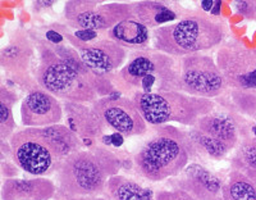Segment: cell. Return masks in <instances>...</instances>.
<instances>
[{
    "label": "cell",
    "mask_w": 256,
    "mask_h": 200,
    "mask_svg": "<svg viewBox=\"0 0 256 200\" xmlns=\"http://www.w3.org/2000/svg\"><path fill=\"white\" fill-rule=\"evenodd\" d=\"M38 54L36 81L62 102L92 104L116 91L108 76L94 72L70 44L50 45L30 31Z\"/></svg>",
    "instance_id": "6da1fadb"
},
{
    "label": "cell",
    "mask_w": 256,
    "mask_h": 200,
    "mask_svg": "<svg viewBox=\"0 0 256 200\" xmlns=\"http://www.w3.org/2000/svg\"><path fill=\"white\" fill-rule=\"evenodd\" d=\"M10 158L20 169L35 177L58 173L64 160L82 150L84 142L66 125L24 127L10 140Z\"/></svg>",
    "instance_id": "7a4b0ae2"
},
{
    "label": "cell",
    "mask_w": 256,
    "mask_h": 200,
    "mask_svg": "<svg viewBox=\"0 0 256 200\" xmlns=\"http://www.w3.org/2000/svg\"><path fill=\"white\" fill-rule=\"evenodd\" d=\"M180 58L146 48L130 55L120 71L109 76L116 91L127 98L136 94L180 91Z\"/></svg>",
    "instance_id": "3957f363"
},
{
    "label": "cell",
    "mask_w": 256,
    "mask_h": 200,
    "mask_svg": "<svg viewBox=\"0 0 256 200\" xmlns=\"http://www.w3.org/2000/svg\"><path fill=\"white\" fill-rule=\"evenodd\" d=\"M228 36L227 21L204 12L184 16L152 31V48L174 58L219 48Z\"/></svg>",
    "instance_id": "277c9868"
},
{
    "label": "cell",
    "mask_w": 256,
    "mask_h": 200,
    "mask_svg": "<svg viewBox=\"0 0 256 200\" xmlns=\"http://www.w3.org/2000/svg\"><path fill=\"white\" fill-rule=\"evenodd\" d=\"M118 154L106 146L82 149L64 160L56 173L59 194L64 196H100L122 168Z\"/></svg>",
    "instance_id": "5b68a950"
},
{
    "label": "cell",
    "mask_w": 256,
    "mask_h": 200,
    "mask_svg": "<svg viewBox=\"0 0 256 200\" xmlns=\"http://www.w3.org/2000/svg\"><path fill=\"white\" fill-rule=\"evenodd\" d=\"M196 155L184 130L174 126L152 127V135L134 154V169L152 182L174 178Z\"/></svg>",
    "instance_id": "8992f818"
},
{
    "label": "cell",
    "mask_w": 256,
    "mask_h": 200,
    "mask_svg": "<svg viewBox=\"0 0 256 200\" xmlns=\"http://www.w3.org/2000/svg\"><path fill=\"white\" fill-rule=\"evenodd\" d=\"M131 99L152 127L166 126L170 122L192 127L201 117L216 108L214 100L191 96L182 91L136 94Z\"/></svg>",
    "instance_id": "52a82bcc"
},
{
    "label": "cell",
    "mask_w": 256,
    "mask_h": 200,
    "mask_svg": "<svg viewBox=\"0 0 256 200\" xmlns=\"http://www.w3.org/2000/svg\"><path fill=\"white\" fill-rule=\"evenodd\" d=\"M36 53L38 49L31 34L22 27L16 30L0 49V67L8 76V81L14 82L27 93L40 87L36 81L38 67Z\"/></svg>",
    "instance_id": "ba28073f"
},
{
    "label": "cell",
    "mask_w": 256,
    "mask_h": 200,
    "mask_svg": "<svg viewBox=\"0 0 256 200\" xmlns=\"http://www.w3.org/2000/svg\"><path fill=\"white\" fill-rule=\"evenodd\" d=\"M180 91L191 96L214 100L228 89V85L212 55L192 54L180 58Z\"/></svg>",
    "instance_id": "9c48e42d"
},
{
    "label": "cell",
    "mask_w": 256,
    "mask_h": 200,
    "mask_svg": "<svg viewBox=\"0 0 256 200\" xmlns=\"http://www.w3.org/2000/svg\"><path fill=\"white\" fill-rule=\"evenodd\" d=\"M132 17V3H99L70 0L64 6V18L72 30L106 32L120 21Z\"/></svg>",
    "instance_id": "30bf717a"
},
{
    "label": "cell",
    "mask_w": 256,
    "mask_h": 200,
    "mask_svg": "<svg viewBox=\"0 0 256 200\" xmlns=\"http://www.w3.org/2000/svg\"><path fill=\"white\" fill-rule=\"evenodd\" d=\"M216 62L228 87L256 93V49L227 39L216 50Z\"/></svg>",
    "instance_id": "8fae6325"
},
{
    "label": "cell",
    "mask_w": 256,
    "mask_h": 200,
    "mask_svg": "<svg viewBox=\"0 0 256 200\" xmlns=\"http://www.w3.org/2000/svg\"><path fill=\"white\" fill-rule=\"evenodd\" d=\"M106 127L124 137L141 136L148 132V123L131 98L114 91L112 95L98 99L91 104Z\"/></svg>",
    "instance_id": "7c38bea8"
},
{
    "label": "cell",
    "mask_w": 256,
    "mask_h": 200,
    "mask_svg": "<svg viewBox=\"0 0 256 200\" xmlns=\"http://www.w3.org/2000/svg\"><path fill=\"white\" fill-rule=\"evenodd\" d=\"M62 31L67 43L78 52L82 62L94 72L109 77L112 73L120 71L124 66L123 63H127V49L108 39L106 32L98 40L81 43L74 39L72 30L67 25H63Z\"/></svg>",
    "instance_id": "4fadbf2b"
},
{
    "label": "cell",
    "mask_w": 256,
    "mask_h": 200,
    "mask_svg": "<svg viewBox=\"0 0 256 200\" xmlns=\"http://www.w3.org/2000/svg\"><path fill=\"white\" fill-rule=\"evenodd\" d=\"M251 125L252 123H250L246 117L216 107L209 114L201 117L192 127L218 140L233 151L244 137L252 135Z\"/></svg>",
    "instance_id": "5bb4252c"
},
{
    "label": "cell",
    "mask_w": 256,
    "mask_h": 200,
    "mask_svg": "<svg viewBox=\"0 0 256 200\" xmlns=\"http://www.w3.org/2000/svg\"><path fill=\"white\" fill-rule=\"evenodd\" d=\"M63 118V102L42 87L27 93L20 104V122L24 127H49L59 125Z\"/></svg>",
    "instance_id": "9a60e30c"
},
{
    "label": "cell",
    "mask_w": 256,
    "mask_h": 200,
    "mask_svg": "<svg viewBox=\"0 0 256 200\" xmlns=\"http://www.w3.org/2000/svg\"><path fill=\"white\" fill-rule=\"evenodd\" d=\"M170 183L173 188L184 190L194 200H224L223 180L198 163L187 165Z\"/></svg>",
    "instance_id": "2e32d148"
},
{
    "label": "cell",
    "mask_w": 256,
    "mask_h": 200,
    "mask_svg": "<svg viewBox=\"0 0 256 200\" xmlns=\"http://www.w3.org/2000/svg\"><path fill=\"white\" fill-rule=\"evenodd\" d=\"M64 118L67 122V127H70L73 132L82 141L94 140L98 141L109 130L104 122L102 121L98 114L94 112L91 105L82 104V103L63 102Z\"/></svg>",
    "instance_id": "e0dca14e"
},
{
    "label": "cell",
    "mask_w": 256,
    "mask_h": 200,
    "mask_svg": "<svg viewBox=\"0 0 256 200\" xmlns=\"http://www.w3.org/2000/svg\"><path fill=\"white\" fill-rule=\"evenodd\" d=\"M188 11L176 2H137L132 3V17L148 29H159L168 22L184 18Z\"/></svg>",
    "instance_id": "ac0fdd59"
},
{
    "label": "cell",
    "mask_w": 256,
    "mask_h": 200,
    "mask_svg": "<svg viewBox=\"0 0 256 200\" xmlns=\"http://www.w3.org/2000/svg\"><path fill=\"white\" fill-rule=\"evenodd\" d=\"M56 192V183L46 177L4 178L2 200H49Z\"/></svg>",
    "instance_id": "d6986e66"
},
{
    "label": "cell",
    "mask_w": 256,
    "mask_h": 200,
    "mask_svg": "<svg viewBox=\"0 0 256 200\" xmlns=\"http://www.w3.org/2000/svg\"><path fill=\"white\" fill-rule=\"evenodd\" d=\"M106 36L124 49H131L136 52V50L148 48L152 34L148 27L131 17L120 21L113 29L106 31Z\"/></svg>",
    "instance_id": "ffe728a7"
},
{
    "label": "cell",
    "mask_w": 256,
    "mask_h": 200,
    "mask_svg": "<svg viewBox=\"0 0 256 200\" xmlns=\"http://www.w3.org/2000/svg\"><path fill=\"white\" fill-rule=\"evenodd\" d=\"M216 107L240 114L246 118L256 119V93L228 87L219 98L214 99Z\"/></svg>",
    "instance_id": "44dd1931"
},
{
    "label": "cell",
    "mask_w": 256,
    "mask_h": 200,
    "mask_svg": "<svg viewBox=\"0 0 256 200\" xmlns=\"http://www.w3.org/2000/svg\"><path fill=\"white\" fill-rule=\"evenodd\" d=\"M106 194L110 200H155V194L150 188L120 174L109 180Z\"/></svg>",
    "instance_id": "7402d4cb"
},
{
    "label": "cell",
    "mask_w": 256,
    "mask_h": 200,
    "mask_svg": "<svg viewBox=\"0 0 256 200\" xmlns=\"http://www.w3.org/2000/svg\"><path fill=\"white\" fill-rule=\"evenodd\" d=\"M230 169L244 174L256 185V139L252 135L244 137L234 149Z\"/></svg>",
    "instance_id": "603a6c76"
},
{
    "label": "cell",
    "mask_w": 256,
    "mask_h": 200,
    "mask_svg": "<svg viewBox=\"0 0 256 200\" xmlns=\"http://www.w3.org/2000/svg\"><path fill=\"white\" fill-rule=\"evenodd\" d=\"M186 133L198 157L202 155L209 159L220 160L232 151L228 146L222 144L218 140L208 136L206 133L201 132L196 127H190L188 130H186Z\"/></svg>",
    "instance_id": "cb8c5ba5"
},
{
    "label": "cell",
    "mask_w": 256,
    "mask_h": 200,
    "mask_svg": "<svg viewBox=\"0 0 256 200\" xmlns=\"http://www.w3.org/2000/svg\"><path fill=\"white\" fill-rule=\"evenodd\" d=\"M18 102L17 94L6 84L0 85V142H6L14 135L16 121L13 108Z\"/></svg>",
    "instance_id": "d4e9b609"
},
{
    "label": "cell",
    "mask_w": 256,
    "mask_h": 200,
    "mask_svg": "<svg viewBox=\"0 0 256 200\" xmlns=\"http://www.w3.org/2000/svg\"><path fill=\"white\" fill-rule=\"evenodd\" d=\"M224 200H256V185L248 177L232 171L223 180Z\"/></svg>",
    "instance_id": "484cf974"
},
{
    "label": "cell",
    "mask_w": 256,
    "mask_h": 200,
    "mask_svg": "<svg viewBox=\"0 0 256 200\" xmlns=\"http://www.w3.org/2000/svg\"><path fill=\"white\" fill-rule=\"evenodd\" d=\"M155 200H194L186 191L180 188L159 190L155 192Z\"/></svg>",
    "instance_id": "4316f807"
},
{
    "label": "cell",
    "mask_w": 256,
    "mask_h": 200,
    "mask_svg": "<svg viewBox=\"0 0 256 200\" xmlns=\"http://www.w3.org/2000/svg\"><path fill=\"white\" fill-rule=\"evenodd\" d=\"M236 12L238 15H241L242 17H244L246 20L250 21H256V9H255V2H236L233 4Z\"/></svg>",
    "instance_id": "83f0119b"
},
{
    "label": "cell",
    "mask_w": 256,
    "mask_h": 200,
    "mask_svg": "<svg viewBox=\"0 0 256 200\" xmlns=\"http://www.w3.org/2000/svg\"><path fill=\"white\" fill-rule=\"evenodd\" d=\"M72 35L81 43H91V41L102 38V34L100 31H95V30H72Z\"/></svg>",
    "instance_id": "f1b7e54d"
},
{
    "label": "cell",
    "mask_w": 256,
    "mask_h": 200,
    "mask_svg": "<svg viewBox=\"0 0 256 200\" xmlns=\"http://www.w3.org/2000/svg\"><path fill=\"white\" fill-rule=\"evenodd\" d=\"M54 4H56V2H52V0H38V2H35V3L32 4V9H34L36 13H38L41 12V11H44V9L52 8Z\"/></svg>",
    "instance_id": "f546056e"
},
{
    "label": "cell",
    "mask_w": 256,
    "mask_h": 200,
    "mask_svg": "<svg viewBox=\"0 0 256 200\" xmlns=\"http://www.w3.org/2000/svg\"><path fill=\"white\" fill-rule=\"evenodd\" d=\"M60 200H109L102 196H64L60 195Z\"/></svg>",
    "instance_id": "4dcf8cb0"
},
{
    "label": "cell",
    "mask_w": 256,
    "mask_h": 200,
    "mask_svg": "<svg viewBox=\"0 0 256 200\" xmlns=\"http://www.w3.org/2000/svg\"><path fill=\"white\" fill-rule=\"evenodd\" d=\"M200 6L204 13L206 12L212 13V8H214V6H216V2H212V0H202V2L200 3Z\"/></svg>",
    "instance_id": "1f68e13d"
},
{
    "label": "cell",
    "mask_w": 256,
    "mask_h": 200,
    "mask_svg": "<svg viewBox=\"0 0 256 200\" xmlns=\"http://www.w3.org/2000/svg\"><path fill=\"white\" fill-rule=\"evenodd\" d=\"M220 7H222V2H216V6H214V8H212V13H210V15L214 16V17H219Z\"/></svg>",
    "instance_id": "d6a6232c"
},
{
    "label": "cell",
    "mask_w": 256,
    "mask_h": 200,
    "mask_svg": "<svg viewBox=\"0 0 256 200\" xmlns=\"http://www.w3.org/2000/svg\"><path fill=\"white\" fill-rule=\"evenodd\" d=\"M255 9H256V2H255Z\"/></svg>",
    "instance_id": "836d02e7"
},
{
    "label": "cell",
    "mask_w": 256,
    "mask_h": 200,
    "mask_svg": "<svg viewBox=\"0 0 256 200\" xmlns=\"http://www.w3.org/2000/svg\"><path fill=\"white\" fill-rule=\"evenodd\" d=\"M255 123H256V119H255ZM255 139H256V137H255Z\"/></svg>",
    "instance_id": "e575fe53"
}]
</instances>
